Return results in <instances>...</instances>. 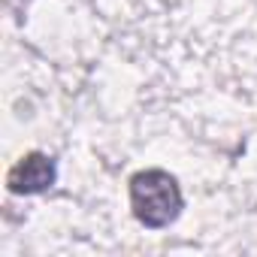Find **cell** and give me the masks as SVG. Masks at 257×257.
Wrapping results in <instances>:
<instances>
[{
  "label": "cell",
  "instance_id": "cell-1",
  "mask_svg": "<svg viewBox=\"0 0 257 257\" xmlns=\"http://www.w3.org/2000/svg\"><path fill=\"white\" fill-rule=\"evenodd\" d=\"M131 203L146 227H167L182 209V194L170 173L149 170L131 182Z\"/></svg>",
  "mask_w": 257,
  "mask_h": 257
},
{
  "label": "cell",
  "instance_id": "cell-2",
  "mask_svg": "<svg viewBox=\"0 0 257 257\" xmlns=\"http://www.w3.org/2000/svg\"><path fill=\"white\" fill-rule=\"evenodd\" d=\"M52 179H55V170H52L49 158H43V155H28V158H22V161L16 164V170L10 173V185H13V191H19V194H37V191L49 188Z\"/></svg>",
  "mask_w": 257,
  "mask_h": 257
}]
</instances>
